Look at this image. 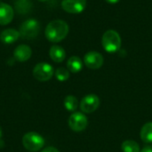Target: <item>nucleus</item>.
<instances>
[{"mask_svg": "<svg viewBox=\"0 0 152 152\" xmlns=\"http://www.w3.org/2000/svg\"><path fill=\"white\" fill-rule=\"evenodd\" d=\"M67 67L69 71L72 73L79 72L83 68V62L81 59L77 56H71L67 61Z\"/></svg>", "mask_w": 152, "mask_h": 152, "instance_id": "4468645a", "label": "nucleus"}, {"mask_svg": "<svg viewBox=\"0 0 152 152\" xmlns=\"http://www.w3.org/2000/svg\"><path fill=\"white\" fill-rule=\"evenodd\" d=\"M15 10L20 14H26L29 12L32 7V3L30 0H17L15 2Z\"/></svg>", "mask_w": 152, "mask_h": 152, "instance_id": "dca6fc26", "label": "nucleus"}, {"mask_svg": "<svg viewBox=\"0 0 152 152\" xmlns=\"http://www.w3.org/2000/svg\"><path fill=\"white\" fill-rule=\"evenodd\" d=\"M55 77L60 82H64L69 77V71L65 68H58L55 71Z\"/></svg>", "mask_w": 152, "mask_h": 152, "instance_id": "6ab92c4d", "label": "nucleus"}, {"mask_svg": "<svg viewBox=\"0 0 152 152\" xmlns=\"http://www.w3.org/2000/svg\"><path fill=\"white\" fill-rule=\"evenodd\" d=\"M106 2H108V3H110V4H117V3H118L120 0H105Z\"/></svg>", "mask_w": 152, "mask_h": 152, "instance_id": "4be33fe9", "label": "nucleus"}, {"mask_svg": "<svg viewBox=\"0 0 152 152\" xmlns=\"http://www.w3.org/2000/svg\"><path fill=\"white\" fill-rule=\"evenodd\" d=\"M54 74V70L52 65L47 62H39L33 69L34 77L41 82L50 80Z\"/></svg>", "mask_w": 152, "mask_h": 152, "instance_id": "39448f33", "label": "nucleus"}, {"mask_svg": "<svg viewBox=\"0 0 152 152\" xmlns=\"http://www.w3.org/2000/svg\"><path fill=\"white\" fill-rule=\"evenodd\" d=\"M1 137H2V128L0 126V139H1Z\"/></svg>", "mask_w": 152, "mask_h": 152, "instance_id": "5701e85b", "label": "nucleus"}, {"mask_svg": "<svg viewBox=\"0 0 152 152\" xmlns=\"http://www.w3.org/2000/svg\"><path fill=\"white\" fill-rule=\"evenodd\" d=\"M40 31V24L35 19H28L20 27V34L23 38L31 39L37 37Z\"/></svg>", "mask_w": 152, "mask_h": 152, "instance_id": "20e7f679", "label": "nucleus"}, {"mask_svg": "<svg viewBox=\"0 0 152 152\" xmlns=\"http://www.w3.org/2000/svg\"><path fill=\"white\" fill-rule=\"evenodd\" d=\"M22 144L27 151L36 152L40 151L44 147L45 140L36 132H28L22 137Z\"/></svg>", "mask_w": 152, "mask_h": 152, "instance_id": "7ed1b4c3", "label": "nucleus"}, {"mask_svg": "<svg viewBox=\"0 0 152 152\" xmlns=\"http://www.w3.org/2000/svg\"><path fill=\"white\" fill-rule=\"evenodd\" d=\"M20 37V31L13 28H6L3 30L0 34V40L6 45L14 43Z\"/></svg>", "mask_w": 152, "mask_h": 152, "instance_id": "f8f14e48", "label": "nucleus"}, {"mask_svg": "<svg viewBox=\"0 0 152 152\" xmlns=\"http://www.w3.org/2000/svg\"><path fill=\"white\" fill-rule=\"evenodd\" d=\"M64 107L68 111L74 112L78 107V101L74 95H67L64 99Z\"/></svg>", "mask_w": 152, "mask_h": 152, "instance_id": "f3484780", "label": "nucleus"}, {"mask_svg": "<svg viewBox=\"0 0 152 152\" xmlns=\"http://www.w3.org/2000/svg\"><path fill=\"white\" fill-rule=\"evenodd\" d=\"M32 54L31 48L27 45H18L14 52H13V57L17 61L24 62L28 61Z\"/></svg>", "mask_w": 152, "mask_h": 152, "instance_id": "9b49d317", "label": "nucleus"}, {"mask_svg": "<svg viewBox=\"0 0 152 152\" xmlns=\"http://www.w3.org/2000/svg\"><path fill=\"white\" fill-rule=\"evenodd\" d=\"M121 150L123 152H141L139 144L133 140H126L122 142Z\"/></svg>", "mask_w": 152, "mask_h": 152, "instance_id": "a211bd4d", "label": "nucleus"}, {"mask_svg": "<svg viewBox=\"0 0 152 152\" xmlns=\"http://www.w3.org/2000/svg\"><path fill=\"white\" fill-rule=\"evenodd\" d=\"M13 19V9L8 4L0 2V25H7Z\"/></svg>", "mask_w": 152, "mask_h": 152, "instance_id": "9d476101", "label": "nucleus"}, {"mask_svg": "<svg viewBox=\"0 0 152 152\" xmlns=\"http://www.w3.org/2000/svg\"><path fill=\"white\" fill-rule=\"evenodd\" d=\"M49 55H50V58H51L54 62L60 63V62H62V61L65 60L66 52H65V50H64L61 46H60V45H53V46L50 48Z\"/></svg>", "mask_w": 152, "mask_h": 152, "instance_id": "ddd939ff", "label": "nucleus"}, {"mask_svg": "<svg viewBox=\"0 0 152 152\" xmlns=\"http://www.w3.org/2000/svg\"><path fill=\"white\" fill-rule=\"evenodd\" d=\"M69 33V25L62 20H54L48 23L45 35L52 43H58L63 40Z\"/></svg>", "mask_w": 152, "mask_h": 152, "instance_id": "f257e3e1", "label": "nucleus"}, {"mask_svg": "<svg viewBox=\"0 0 152 152\" xmlns=\"http://www.w3.org/2000/svg\"><path fill=\"white\" fill-rule=\"evenodd\" d=\"M41 152H60L56 148L54 147H52V146H49V147H46Z\"/></svg>", "mask_w": 152, "mask_h": 152, "instance_id": "aec40b11", "label": "nucleus"}, {"mask_svg": "<svg viewBox=\"0 0 152 152\" xmlns=\"http://www.w3.org/2000/svg\"><path fill=\"white\" fill-rule=\"evenodd\" d=\"M141 139L145 143H152V122L146 123L141 129Z\"/></svg>", "mask_w": 152, "mask_h": 152, "instance_id": "2eb2a0df", "label": "nucleus"}, {"mask_svg": "<svg viewBox=\"0 0 152 152\" xmlns=\"http://www.w3.org/2000/svg\"><path fill=\"white\" fill-rule=\"evenodd\" d=\"M38 1H40V2H45V1H47V0H38Z\"/></svg>", "mask_w": 152, "mask_h": 152, "instance_id": "b1692460", "label": "nucleus"}, {"mask_svg": "<svg viewBox=\"0 0 152 152\" xmlns=\"http://www.w3.org/2000/svg\"><path fill=\"white\" fill-rule=\"evenodd\" d=\"M141 152H152V145H147L144 148H142V150Z\"/></svg>", "mask_w": 152, "mask_h": 152, "instance_id": "412c9836", "label": "nucleus"}, {"mask_svg": "<svg viewBox=\"0 0 152 152\" xmlns=\"http://www.w3.org/2000/svg\"><path fill=\"white\" fill-rule=\"evenodd\" d=\"M102 45L106 52L116 53L121 47V37L116 30L109 29L102 36Z\"/></svg>", "mask_w": 152, "mask_h": 152, "instance_id": "f03ea898", "label": "nucleus"}, {"mask_svg": "<svg viewBox=\"0 0 152 152\" xmlns=\"http://www.w3.org/2000/svg\"><path fill=\"white\" fill-rule=\"evenodd\" d=\"M84 62L87 68L91 69H98L103 65L104 59L100 53L92 51V52H88L85 55Z\"/></svg>", "mask_w": 152, "mask_h": 152, "instance_id": "1a4fd4ad", "label": "nucleus"}, {"mask_svg": "<svg viewBox=\"0 0 152 152\" xmlns=\"http://www.w3.org/2000/svg\"><path fill=\"white\" fill-rule=\"evenodd\" d=\"M100 106V98L94 94L86 95L80 102V110L84 113H93Z\"/></svg>", "mask_w": 152, "mask_h": 152, "instance_id": "0eeeda50", "label": "nucleus"}, {"mask_svg": "<svg viewBox=\"0 0 152 152\" xmlns=\"http://www.w3.org/2000/svg\"><path fill=\"white\" fill-rule=\"evenodd\" d=\"M86 6V0H62L61 7L62 9L73 14H77L82 12Z\"/></svg>", "mask_w": 152, "mask_h": 152, "instance_id": "6e6552de", "label": "nucleus"}, {"mask_svg": "<svg viewBox=\"0 0 152 152\" xmlns=\"http://www.w3.org/2000/svg\"><path fill=\"white\" fill-rule=\"evenodd\" d=\"M88 125V119L86 116L82 112H74L69 118V126L74 132L84 131Z\"/></svg>", "mask_w": 152, "mask_h": 152, "instance_id": "423d86ee", "label": "nucleus"}]
</instances>
